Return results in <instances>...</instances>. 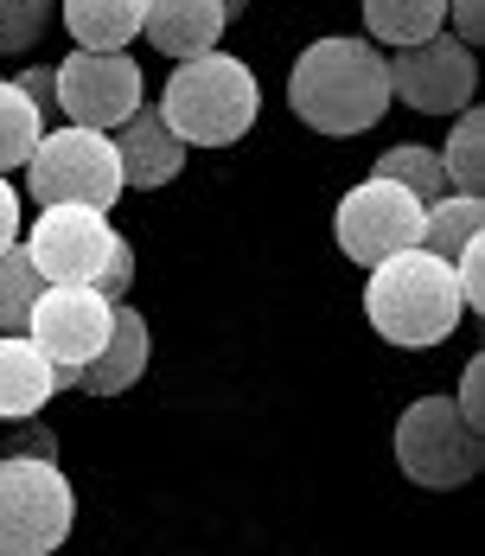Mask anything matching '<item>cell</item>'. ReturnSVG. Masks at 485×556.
<instances>
[{
  "mask_svg": "<svg viewBox=\"0 0 485 556\" xmlns=\"http://www.w3.org/2000/svg\"><path fill=\"white\" fill-rule=\"evenodd\" d=\"M447 33L460 46H480L485 39V0H447Z\"/></svg>",
  "mask_w": 485,
  "mask_h": 556,
  "instance_id": "83f0119b",
  "label": "cell"
},
{
  "mask_svg": "<svg viewBox=\"0 0 485 556\" xmlns=\"http://www.w3.org/2000/svg\"><path fill=\"white\" fill-rule=\"evenodd\" d=\"M20 173H26L20 186H26L33 205H97V212H109L122 199V154H115V141L103 128L58 122V128L39 135L33 161Z\"/></svg>",
  "mask_w": 485,
  "mask_h": 556,
  "instance_id": "277c9868",
  "label": "cell"
},
{
  "mask_svg": "<svg viewBox=\"0 0 485 556\" xmlns=\"http://www.w3.org/2000/svg\"><path fill=\"white\" fill-rule=\"evenodd\" d=\"M0 556H7V551H0Z\"/></svg>",
  "mask_w": 485,
  "mask_h": 556,
  "instance_id": "4dcf8cb0",
  "label": "cell"
},
{
  "mask_svg": "<svg viewBox=\"0 0 485 556\" xmlns=\"http://www.w3.org/2000/svg\"><path fill=\"white\" fill-rule=\"evenodd\" d=\"M224 7L217 0H141V39L166 52L173 64L224 46Z\"/></svg>",
  "mask_w": 485,
  "mask_h": 556,
  "instance_id": "5bb4252c",
  "label": "cell"
},
{
  "mask_svg": "<svg viewBox=\"0 0 485 556\" xmlns=\"http://www.w3.org/2000/svg\"><path fill=\"white\" fill-rule=\"evenodd\" d=\"M52 77H58V122H71V128L115 135L128 115L148 103L141 64L128 52H71L64 64H52Z\"/></svg>",
  "mask_w": 485,
  "mask_h": 556,
  "instance_id": "ba28073f",
  "label": "cell"
},
{
  "mask_svg": "<svg viewBox=\"0 0 485 556\" xmlns=\"http://www.w3.org/2000/svg\"><path fill=\"white\" fill-rule=\"evenodd\" d=\"M365 320L378 327L390 345L422 352V345H447L460 333L467 307H460V281L454 263H441L434 250H396L378 269H365Z\"/></svg>",
  "mask_w": 485,
  "mask_h": 556,
  "instance_id": "7a4b0ae2",
  "label": "cell"
},
{
  "mask_svg": "<svg viewBox=\"0 0 485 556\" xmlns=\"http://www.w3.org/2000/svg\"><path fill=\"white\" fill-rule=\"evenodd\" d=\"M148 358H154L148 314L128 307V301H115V327H109L103 352L71 378V390H84V396H122V390H135L141 378H148Z\"/></svg>",
  "mask_w": 485,
  "mask_h": 556,
  "instance_id": "4fadbf2b",
  "label": "cell"
},
{
  "mask_svg": "<svg viewBox=\"0 0 485 556\" xmlns=\"http://www.w3.org/2000/svg\"><path fill=\"white\" fill-rule=\"evenodd\" d=\"M473 90H480V64H473V46H460L454 33L390 52V103H409L416 115L473 110Z\"/></svg>",
  "mask_w": 485,
  "mask_h": 556,
  "instance_id": "30bf717a",
  "label": "cell"
},
{
  "mask_svg": "<svg viewBox=\"0 0 485 556\" xmlns=\"http://www.w3.org/2000/svg\"><path fill=\"white\" fill-rule=\"evenodd\" d=\"M441 154V173H447V192H467V199H485V115L460 110L454 128H447V148Z\"/></svg>",
  "mask_w": 485,
  "mask_h": 556,
  "instance_id": "d6986e66",
  "label": "cell"
},
{
  "mask_svg": "<svg viewBox=\"0 0 485 556\" xmlns=\"http://www.w3.org/2000/svg\"><path fill=\"white\" fill-rule=\"evenodd\" d=\"M371 179H390V186H403L422 212H429L434 199H447V173H441V154L434 148H422V141H403V148H390L378 167H371Z\"/></svg>",
  "mask_w": 485,
  "mask_h": 556,
  "instance_id": "ffe728a7",
  "label": "cell"
},
{
  "mask_svg": "<svg viewBox=\"0 0 485 556\" xmlns=\"http://www.w3.org/2000/svg\"><path fill=\"white\" fill-rule=\"evenodd\" d=\"M109 141H115V154H122V186H135V192H161V186H173V179L186 173V154H192V148L166 128V115L148 110V103L128 115Z\"/></svg>",
  "mask_w": 485,
  "mask_h": 556,
  "instance_id": "7c38bea8",
  "label": "cell"
},
{
  "mask_svg": "<svg viewBox=\"0 0 485 556\" xmlns=\"http://www.w3.org/2000/svg\"><path fill=\"white\" fill-rule=\"evenodd\" d=\"M454 409L473 422V429H485V358L473 352L467 365H460V390H454Z\"/></svg>",
  "mask_w": 485,
  "mask_h": 556,
  "instance_id": "4316f807",
  "label": "cell"
},
{
  "mask_svg": "<svg viewBox=\"0 0 485 556\" xmlns=\"http://www.w3.org/2000/svg\"><path fill=\"white\" fill-rule=\"evenodd\" d=\"M109 327H115V301L97 294L90 281H46V294H39L33 314H26V339L64 371V390H71V378L103 352Z\"/></svg>",
  "mask_w": 485,
  "mask_h": 556,
  "instance_id": "52a82bcc",
  "label": "cell"
},
{
  "mask_svg": "<svg viewBox=\"0 0 485 556\" xmlns=\"http://www.w3.org/2000/svg\"><path fill=\"white\" fill-rule=\"evenodd\" d=\"M473 237H485V199H467V192H447L422 212V250H434L441 263H454Z\"/></svg>",
  "mask_w": 485,
  "mask_h": 556,
  "instance_id": "ac0fdd59",
  "label": "cell"
},
{
  "mask_svg": "<svg viewBox=\"0 0 485 556\" xmlns=\"http://www.w3.org/2000/svg\"><path fill=\"white\" fill-rule=\"evenodd\" d=\"M7 243H20V186L0 173V250Z\"/></svg>",
  "mask_w": 485,
  "mask_h": 556,
  "instance_id": "f1b7e54d",
  "label": "cell"
},
{
  "mask_svg": "<svg viewBox=\"0 0 485 556\" xmlns=\"http://www.w3.org/2000/svg\"><path fill=\"white\" fill-rule=\"evenodd\" d=\"M58 0H0V58L13 52H33L52 26Z\"/></svg>",
  "mask_w": 485,
  "mask_h": 556,
  "instance_id": "603a6c76",
  "label": "cell"
},
{
  "mask_svg": "<svg viewBox=\"0 0 485 556\" xmlns=\"http://www.w3.org/2000/svg\"><path fill=\"white\" fill-rule=\"evenodd\" d=\"M39 135H46V115L20 97V84H13V77H0V173L26 167V161H33V148H39Z\"/></svg>",
  "mask_w": 485,
  "mask_h": 556,
  "instance_id": "44dd1931",
  "label": "cell"
},
{
  "mask_svg": "<svg viewBox=\"0 0 485 556\" xmlns=\"http://www.w3.org/2000/svg\"><path fill=\"white\" fill-rule=\"evenodd\" d=\"M434 33H447V0H365V39L371 46H422Z\"/></svg>",
  "mask_w": 485,
  "mask_h": 556,
  "instance_id": "e0dca14e",
  "label": "cell"
},
{
  "mask_svg": "<svg viewBox=\"0 0 485 556\" xmlns=\"http://www.w3.org/2000/svg\"><path fill=\"white\" fill-rule=\"evenodd\" d=\"M122 230L109 224V212L97 205H39V218L26 224V256H33V269L46 281H90L103 269L109 243H115Z\"/></svg>",
  "mask_w": 485,
  "mask_h": 556,
  "instance_id": "8fae6325",
  "label": "cell"
},
{
  "mask_svg": "<svg viewBox=\"0 0 485 556\" xmlns=\"http://www.w3.org/2000/svg\"><path fill=\"white\" fill-rule=\"evenodd\" d=\"M396 467L429 493H460L485 467V429L454 409V396H416L396 416Z\"/></svg>",
  "mask_w": 485,
  "mask_h": 556,
  "instance_id": "5b68a950",
  "label": "cell"
},
{
  "mask_svg": "<svg viewBox=\"0 0 485 556\" xmlns=\"http://www.w3.org/2000/svg\"><path fill=\"white\" fill-rule=\"evenodd\" d=\"M217 7H224V20H243V7H250V0H217Z\"/></svg>",
  "mask_w": 485,
  "mask_h": 556,
  "instance_id": "f546056e",
  "label": "cell"
},
{
  "mask_svg": "<svg viewBox=\"0 0 485 556\" xmlns=\"http://www.w3.org/2000/svg\"><path fill=\"white\" fill-rule=\"evenodd\" d=\"M77 525V493L58 460L0 454V551L7 556H52Z\"/></svg>",
  "mask_w": 485,
  "mask_h": 556,
  "instance_id": "8992f818",
  "label": "cell"
},
{
  "mask_svg": "<svg viewBox=\"0 0 485 556\" xmlns=\"http://www.w3.org/2000/svg\"><path fill=\"white\" fill-rule=\"evenodd\" d=\"M13 84H20V97H26L33 110L46 115V128H58V77H52V64H26Z\"/></svg>",
  "mask_w": 485,
  "mask_h": 556,
  "instance_id": "484cf974",
  "label": "cell"
},
{
  "mask_svg": "<svg viewBox=\"0 0 485 556\" xmlns=\"http://www.w3.org/2000/svg\"><path fill=\"white\" fill-rule=\"evenodd\" d=\"M0 454H33V460H58V429H46L39 416H20V422H7V435H0Z\"/></svg>",
  "mask_w": 485,
  "mask_h": 556,
  "instance_id": "d4e9b609",
  "label": "cell"
},
{
  "mask_svg": "<svg viewBox=\"0 0 485 556\" xmlns=\"http://www.w3.org/2000/svg\"><path fill=\"white\" fill-rule=\"evenodd\" d=\"M39 294H46V276L33 269L26 243H7L0 250V333H26V314Z\"/></svg>",
  "mask_w": 485,
  "mask_h": 556,
  "instance_id": "7402d4cb",
  "label": "cell"
},
{
  "mask_svg": "<svg viewBox=\"0 0 485 556\" xmlns=\"http://www.w3.org/2000/svg\"><path fill=\"white\" fill-rule=\"evenodd\" d=\"M77 52H128L141 39V0H58Z\"/></svg>",
  "mask_w": 485,
  "mask_h": 556,
  "instance_id": "2e32d148",
  "label": "cell"
},
{
  "mask_svg": "<svg viewBox=\"0 0 485 556\" xmlns=\"http://www.w3.org/2000/svg\"><path fill=\"white\" fill-rule=\"evenodd\" d=\"M288 110L314 135H365L390 110V58L371 39H314L288 71Z\"/></svg>",
  "mask_w": 485,
  "mask_h": 556,
  "instance_id": "6da1fadb",
  "label": "cell"
},
{
  "mask_svg": "<svg viewBox=\"0 0 485 556\" xmlns=\"http://www.w3.org/2000/svg\"><path fill=\"white\" fill-rule=\"evenodd\" d=\"M64 390V371L33 345L26 333H0V422H20V416H39Z\"/></svg>",
  "mask_w": 485,
  "mask_h": 556,
  "instance_id": "9a60e30c",
  "label": "cell"
},
{
  "mask_svg": "<svg viewBox=\"0 0 485 556\" xmlns=\"http://www.w3.org/2000/svg\"><path fill=\"white\" fill-rule=\"evenodd\" d=\"M90 288L109 294V301H128V288H135V243H128V237L109 243V256H103V269L90 276Z\"/></svg>",
  "mask_w": 485,
  "mask_h": 556,
  "instance_id": "cb8c5ba5",
  "label": "cell"
},
{
  "mask_svg": "<svg viewBox=\"0 0 485 556\" xmlns=\"http://www.w3.org/2000/svg\"><path fill=\"white\" fill-rule=\"evenodd\" d=\"M332 237L358 269H378L383 256L422 243V205L390 179H358L332 212Z\"/></svg>",
  "mask_w": 485,
  "mask_h": 556,
  "instance_id": "9c48e42d",
  "label": "cell"
},
{
  "mask_svg": "<svg viewBox=\"0 0 485 556\" xmlns=\"http://www.w3.org/2000/svg\"><path fill=\"white\" fill-rule=\"evenodd\" d=\"M161 115L186 148H237L263 115V84L243 58L217 46V52L173 64L161 90Z\"/></svg>",
  "mask_w": 485,
  "mask_h": 556,
  "instance_id": "3957f363",
  "label": "cell"
}]
</instances>
